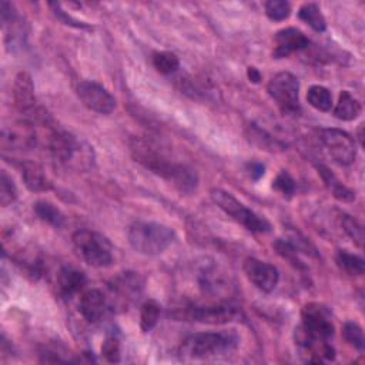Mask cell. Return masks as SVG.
Masks as SVG:
<instances>
[{
	"mask_svg": "<svg viewBox=\"0 0 365 365\" xmlns=\"http://www.w3.org/2000/svg\"><path fill=\"white\" fill-rule=\"evenodd\" d=\"M130 153L140 165L171 182L180 192L192 194L198 187V175L187 164L174 163L140 137L130 140Z\"/></svg>",
	"mask_w": 365,
	"mask_h": 365,
	"instance_id": "obj_1",
	"label": "cell"
},
{
	"mask_svg": "<svg viewBox=\"0 0 365 365\" xmlns=\"http://www.w3.org/2000/svg\"><path fill=\"white\" fill-rule=\"evenodd\" d=\"M48 148L53 160L67 170L86 173L96 164V153L93 147L68 131L53 128Z\"/></svg>",
	"mask_w": 365,
	"mask_h": 365,
	"instance_id": "obj_2",
	"label": "cell"
},
{
	"mask_svg": "<svg viewBox=\"0 0 365 365\" xmlns=\"http://www.w3.org/2000/svg\"><path fill=\"white\" fill-rule=\"evenodd\" d=\"M240 338L234 331L197 332L182 341L178 355L185 362L221 358L232 354Z\"/></svg>",
	"mask_w": 365,
	"mask_h": 365,
	"instance_id": "obj_3",
	"label": "cell"
},
{
	"mask_svg": "<svg viewBox=\"0 0 365 365\" xmlns=\"http://www.w3.org/2000/svg\"><path fill=\"white\" fill-rule=\"evenodd\" d=\"M175 232L165 224L155 221H135L128 228V242L138 254L158 255L174 241Z\"/></svg>",
	"mask_w": 365,
	"mask_h": 365,
	"instance_id": "obj_4",
	"label": "cell"
},
{
	"mask_svg": "<svg viewBox=\"0 0 365 365\" xmlns=\"http://www.w3.org/2000/svg\"><path fill=\"white\" fill-rule=\"evenodd\" d=\"M71 240L74 248L88 265L106 268L113 264V245L103 234L91 230H78Z\"/></svg>",
	"mask_w": 365,
	"mask_h": 365,
	"instance_id": "obj_5",
	"label": "cell"
},
{
	"mask_svg": "<svg viewBox=\"0 0 365 365\" xmlns=\"http://www.w3.org/2000/svg\"><path fill=\"white\" fill-rule=\"evenodd\" d=\"M211 198L227 215H230L234 221L241 224L245 230L259 234L271 231V224L268 222V220L245 207L232 194L220 188H214L211 190Z\"/></svg>",
	"mask_w": 365,
	"mask_h": 365,
	"instance_id": "obj_6",
	"label": "cell"
},
{
	"mask_svg": "<svg viewBox=\"0 0 365 365\" xmlns=\"http://www.w3.org/2000/svg\"><path fill=\"white\" fill-rule=\"evenodd\" d=\"M267 91L277 101L282 113L297 114L299 111V81L292 73L281 71L272 76Z\"/></svg>",
	"mask_w": 365,
	"mask_h": 365,
	"instance_id": "obj_7",
	"label": "cell"
},
{
	"mask_svg": "<svg viewBox=\"0 0 365 365\" xmlns=\"http://www.w3.org/2000/svg\"><path fill=\"white\" fill-rule=\"evenodd\" d=\"M182 318L187 321L222 325L232 321H240L244 315L240 308L231 304H215V305H190L182 311Z\"/></svg>",
	"mask_w": 365,
	"mask_h": 365,
	"instance_id": "obj_8",
	"label": "cell"
},
{
	"mask_svg": "<svg viewBox=\"0 0 365 365\" xmlns=\"http://www.w3.org/2000/svg\"><path fill=\"white\" fill-rule=\"evenodd\" d=\"M319 140L335 163L341 165L354 163L356 147L354 138L346 131L339 128H324L319 133Z\"/></svg>",
	"mask_w": 365,
	"mask_h": 365,
	"instance_id": "obj_9",
	"label": "cell"
},
{
	"mask_svg": "<svg viewBox=\"0 0 365 365\" xmlns=\"http://www.w3.org/2000/svg\"><path fill=\"white\" fill-rule=\"evenodd\" d=\"M0 145L10 151H30L37 145V133L34 124L27 120L6 124L1 128Z\"/></svg>",
	"mask_w": 365,
	"mask_h": 365,
	"instance_id": "obj_10",
	"label": "cell"
},
{
	"mask_svg": "<svg viewBox=\"0 0 365 365\" xmlns=\"http://www.w3.org/2000/svg\"><path fill=\"white\" fill-rule=\"evenodd\" d=\"M76 93L80 101L91 111H96L98 114H110L115 110V98L106 87L96 81H80L77 84Z\"/></svg>",
	"mask_w": 365,
	"mask_h": 365,
	"instance_id": "obj_11",
	"label": "cell"
},
{
	"mask_svg": "<svg viewBox=\"0 0 365 365\" xmlns=\"http://www.w3.org/2000/svg\"><path fill=\"white\" fill-rule=\"evenodd\" d=\"M242 269L248 281L262 292H271L278 285L279 272L269 262L250 257L244 261Z\"/></svg>",
	"mask_w": 365,
	"mask_h": 365,
	"instance_id": "obj_12",
	"label": "cell"
},
{
	"mask_svg": "<svg viewBox=\"0 0 365 365\" xmlns=\"http://www.w3.org/2000/svg\"><path fill=\"white\" fill-rule=\"evenodd\" d=\"M275 48L272 51L274 58L288 57L291 53L304 50L309 46L308 37L295 27H287L275 33L274 36Z\"/></svg>",
	"mask_w": 365,
	"mask_h": 365,
	"instance_id": "obj_13",
	"label": "cell"
},
{
	"mask_svg": "<svg viewBox=\"0 0 365 365\" xmlns=\"http://www.w3.org/2000/svg\"><path fill=\"white\" fill-rule=\"evenodd\" d=\"M13 98L14 106L27 117L38 108L34 94V84L31 76L27 71L17 73L13 83Z\"/></svg>",
	"mask_w": 365,
	"mask_h": 365,
	"instance_id": "obj_14",
	"label": "cell"
},
{
	"mask_svg": "<svg viewBox=\"0 0 365 365\" xmlns=\"http://www.w3.org/2000/svg\"><path fill=\"white\" fill-rule=\"evenodd\" d=\"M198 282L200 288L202 289L204 294L211 295V297H222L224 294L231 292V282L230 277L227 278L225 272L220 269L215 265H207L200 271L198 275Z\"/></svg>",
	"mask_w": 365,
	"mask_h": 365,
	"instance_id": "obj_15",
	"label": "cell"
},
{
	"mask_svg": "<svg viewBox=\"0 0 365 365\" xmlns=\"http://www.w3.org/2000/svg\"><path fill=\"white\" fill-rule=\"evenodd\" d=\"M143 278L137 272L131 271L121 272L108 284L110 291L125 304L138 298V295L143 291Z\"/></svg>",
	"mask_w": 365,
	"mask_h": 365,
	"instance_id": "obj_16",
	"label": "cell"
},
{
	"mask_svg": "<svg viewBox=\"0 0 365 365\" xmlns=\"http://www.w3.org/2000/svg\"><path fill=\"white\" fill-rule=\"evenodd\" d=\"M80 312L88 322L101 321L110 309L106 295L100 289H88L80 298Z\"/></svg>",
	"mask_w": 365,
	"mask_h": 365,
	"instance_id": "obj_17",
	"label": "cell"
},
{
	"mask_svg": "<svg viewBox=\"0 0 365 365\" xmlns=\"http://www.w3.org/2000/svg\"><path fill=\"white\" fill-rule=\"evenodd\" d=\"M87 284V277L83 271L74 268H63L57 277L58 294L64 298H71L78 294Z\"/></svg>",
	"mask_w": 365,
	"mask_h": 365,
	"instance_id": "obj_18",
	"label": "cell"
},
{
	"mask_svg": "<svg viewBox=\"0 0 365 365\" xmlns=\"http://www.w3.org/2000/svg\"><path fill=\"white\" fill-rule=\"evenodd\" d=\"M21 178L26 187L33 192H43L51 188V181L47 178L41 165L33 161L21 163Z\"/></svg>",
	"mask_w": 365,
	"mask_h": 365,
	"instance_id": "obj_19",
	"label": "cell"
},
{
	"mask_svg": "<svg viewBox=\"0 0 365 365\" xmlns=\"http://www.w3.org/2000/svg\"><path fill=\"white\" fill-rule=\"evenodd\" d=\"M318 174L321 175L324 184L327 185V188L332 192V195L342 202H352L355 200V192L351 191L346 185H344L336 177L335 174L325 165H318L317 167Z\"/></svg>",
	"mask_w": 365,
	"mask_h": 365,
	"instance_id": "obj_20",
	"label": "cell"
},
{
	"mask_svg": "<svg viewBox=\"0 0 365 365\" xmlns=\"http://www.w3.org/2000/svg\"><path fill=\"white\" fill-rule=\"evenodd\" d=\"M361 111H362L361 103L354 96H351L349 91L344 90L339 94L338 103L334 108V115L342 121H352L356 117H359Z\"/></svg>",
	"mask_w": 365,
	"mask_h": 365,
	"instance_id": "obj_21",
	"label": "cell"
},
{
	"mask_svg": "<svg viewBox=\"0 0 365 365\" xmlns=\"http://www.w3.org/2000/svg\"><path fill=\"white\" fill-rule=\"evenodd\" d=\"M247 135H248L250 141L254 143L261 150L275 153V151H281L285 148V145L279 140L272 137L269 133H267L264 128L258 127L257 124H250Z\"/></svg>",
	"mask_w": 365,
	"mask_h": 365,
	"instance_id": "obj_22",
	"label": "cell"
},
{
	"mask_svg": "<svg viewBox=\"0 0 365 365\" xmlns=\"http://www.w3.org/2000/svg\"><path fill=\"white\" fill-rule=\"evenodd\" d=\"M298 17L305 24H308L312 30L322 33L327 29V21L324 14L321 13V9L315 3H305L298 10Z\"/></svg>",
	"mask_w": 365,
	"mask_h": 365,
	"instance_id": "obj_23",
	"label": "cell"
},
{
	"mask_svg": "<svg viewBox=\"0 0 365 365\" xmlns=\"http://www.w3.org/2000/svg\"><path fill=\"white\" fill-rule=\"evenodd\" d=\"M33 210L41 221H44V222L56 227V228H60V227L64 225L66 217L54 204H51L48 201H37L34 204Z\"/></svg>",
	"mask_w": 365,
	"mask_h": 365,
	"instance_id": "obj_24",
	"label": "cell"
},
{
	"mask_svg": "<svg viewBox=\"0 0 365 365\" xmlns=\"http://www.w3.org/2000/svg\"><path fill=\"white\" fill-rule=\"evenodd\" d=\"M335 262L341 271L346 272L348 275H362L365 271V262L359 255L351 254L345 250H339L335 257Z\"/></svg>",
	"mask_w": 365,
	"mask_h": 365,
	"instance_id": "obj_25",
	"label": "cell"
},
{
	"mask_svg": "<svg viewBox=\"0 0 365 365\" xmlns=\"http://www.w3.org/2000/svg\"><path fill=\"white\" fill-rule=\"evenodd\" d=\"M308 103L318 111H331L332 108V94L324 86H311L307 93Z\"/></svg>",
	"mask_w": 365,
	"mask_h": 365,
	"instance_id": "obj_26",
	"label": "cell"
},
{
	"mask_svg": "<svg viewBox=\"0 0 365 365\" xmlns=\"http://www.w3.org/2000/svg\"><path fill=\"white\" fill-rule=\"evenodd\" d=\"M160 312H161V307L154 299H147L141 305L140 328H141L143 332H148V331H151L157 325L158 318H160Z\"/></svg>",
	"mask_w": 365,
	"mask_h": 365,
	"instance_id": "obj_27",
	"label": "cell"
},
{
	"mask_svg": "<svg viewBox=\"0 0 365 365\" xmlns=\"http://www.w3.org/2000/svg\"><path fill=\"white\" fill-rule=\"evenodd\" d=\"M153 66L161 74H173L180 67L178 57L171 51H157L153 54Z\"/></svg>",
	"mask_w": 365,
	"mask_h": 365,
	"instance_id": "obj_28",
	"label": "cell"
},
{
	"mask_svg": "<svg viewBox=\"0 0 365 365\" xmlns=\"http://www.w3.org/2000/svg\"><path fill=\"white\" fill-rule=\"evenodd\" d=\"M17 198V187L11 177L1 170L0 173V204L1 207H7L9 204L14 202Z\"/></svg>",
	"mask_w": 365,
	"mask_h": 365,
	"instance_id": "obj_29",
	"label": "cell"
},
{
	"mask_svg": "<svg viewBox=\"0 0 365 365\" xmlns=\"http://www.w3.org/2000/svg\"><path fill=\"white\" fill-rule=\"evenodd\" d=\"M342 336L344 339L356 348L358 351H362L365 346V338H364V331L356 322H345L342 327Z\"/></svg>",
	"mask_w": 365,
	"mask_h": 365,
	"instance_id": "obj_30",
	"label": "cell"
},
{
	"mask_svg": "<svg viewBox=\"0 0 365 365\" xmlns=\"http://www.w3.org/2000/svg\"><path fill=\"white\" fill-rule=\"evenodd\" d=\"M265 14L272 21H282L291 14V4L285 0H269L265 3Z\"/></svg>",
	"mask_w": 365,
	"mask_h": 365,
	"instance_id": "obj_31",
	"label": "cell"
},
{
	"mask_svg": "<svg viewBox=\"0 0 365 365\" xmlns=\"http://www.w3.org/2000/svg\"><path fill=\"white\" fill-rule=\"evenodd\" d=\"M341 225H342V230L345 231V234L358 245V247H362V240H364V234H362V227L361 224L351 215L342 212L341 214Z\"/></svg>",
	"mask_w": 365,
	"mask_h": 365,
	"instance_id": "obj_32",
	"label": "cell"
},
{
	"mask_svg": "<svg viewBox=\"0 0 365 365\" xmlns=\"http://www.w3.org/2000/svg\"><path fill=\"white\" fill-rule=\"evenodd\" d=\"M272 188L279 191L284 197L291 198L295 192V181L287 170H281L272 182Z\"/></svg>",
	"mask_w": 365,
	"mask_h": 365,
	"instance_id": "obj_33",
	"label": "cell"
},
{
	"mask_svg": "<svg viewBox=\"0 0 365 365\" xmlns=\"http://www.w3.org/2000/svg\"><path fill=\"white\" fill-rule=\"evenodd\" d=\"M101 355L106 358L107 362L115 364L121 359V346L117 336L111 335L107 336L101 345Z\"/></svg>",
	"mask_w": 365,
	"mask_h": 365,
	"instance_id": "obj_34",
	"label": "cell"
},
{
	"mask_svg": "<svg viewBox=\"0 0 365 365\" xmlns=\"http://www.w3.org/2000/svg\"><path fill=\"white\" fill-rule=\"evenodd\" d=\"M50 7L53 9V13L54 16L64 24H68V26H73V27H77V29H91L88 24L83 23V21H78L76 19H73L71 16H68L64 10H61L60 4L58 3H50Z\"/></svg>",
	"mask_w": 365,
	"mask_h": 365,
	"instance_id": "obj_35",
	"label": "cell"
},
{
	"mask_svg": "<svg viewBox=\"0 0 365 365\" xmlns=\"http://www.w3.org/2000/svg\"><path fill=\"white\" fill-rule=\"evenodd\" d=\"M247 170L252 180H259L265 174V165L258 161H251L247 164Z\"/></svg>",
	"mask_w": 365,
	"mask_h": 365,
	"instance_id": "obj_36",
	"label": "cell"
},
{
	"mask_svg": "<svg viewBox=\"0 0 365 365\" xmlns=\"http://www.w3.org/2000/svg\"><path fill=\"white\" fill-rule=\"evenodd\" d=\"M247 77H248V80L250 81H252V83H259L261 81V73L258 71V68H255V67H248L247 68Z\"/></svg>",
	"mask_w": 365,
	"mask_h": 365,
	"instance_id": "obj_37",
	"label": "cell"
}]
</instances>
